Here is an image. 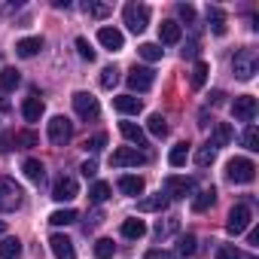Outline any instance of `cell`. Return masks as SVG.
Instances as JSON below:
<instances>
[{"instance_id":"obj_14","label":"cell","mask_w":259,"mask_h":259,"mask_svg":"<svg viewBox=\"0 0 259 259\" xmlns=\"http://www.w3.org/2000/svg\"><path fill=\"white\" fill-rule=\"evenodd\" d=\"M98 43H101L104 49H110V52H119V49L125 46V37H122V31H116V28H101V31H98Z\"/></svg>"},{"instance_id":"obj_18","label":"cell","mask_w":259,"mask_h":259,"mask_svg":"<svg viewBox=\"0 0 259 259\" xmlns=\"http://www.w3.org/2000/svg\"><path fill=\"white\" fill-rule=\"evenodd\" d=\"M113 107L119 110V113H125V116H138L141 113V98H135V95H119V98H113Z\"/></svg>"},{"instance_id":"obj_32","label":"cell","mask_w":259,"mask_h":259,"mask_svg":"<svg viewBox=\"0 0 259 259\" xmlns=\"http://www.w3.org/2000/svg\"><path fill=\"white\" fill-rule=\"evenodd\" d=\"M116 256V244L110 238H98L95 241V259H113Z\"/></svg>"},{"instance_id":"obj_7","label":"cell","mask_w":259,"mask_h":259,"mask_svg":"<svg viewBox=\"0 0 259 259\" xmlns=\"http://www.w3.org/2000/svg\"><path fill=\"white\" fill-rule=\"evenodd\" d=\"M73 110H76V116L85 119V122H95V119L101 116V104H98V98L89 95V92H76V95H73Z\"/></svg>"},{"instance_id":"obj_15","label":"cell","mask_w":259,"mask_h":259,"mask_svg":"<svg viewBox=\"0 0 259 259\" xmlns=\"http://www.w3.org/2000/svg\"><path fill=\"white\" fill-rule=\"evenodd\" d=\"M49 247H52L55 259H76L73 241H70V238H64V235H52V238H49Z\"/></svg>"},{"instance_id":"obj_37","label":"cell","mask_w":259,"mask_h":259,"mask_svg":"<svg viewBox=\"0 0 259 259\" xmlns=\"http://www.w3.org/2000/svg\"><path fill=\"white\" fill-rule=\"evenodd\" d=\"M241 141H244V147H247L250 153H256V150H259V128H256V125H247Z\"/></svg>"},{"instance_id":"obj_17","label":"cell","mask_w":259,"mask_h":259,"mask_svg":"<svg viewBox=\"0 0 259 259\" xmlns=\"http://www.w3.org/2000/svg\"><path fill=\"white\" fill-rule=\"evenodd\" d=\"M232 138H235L232 125H229V122H217V125H213V135H210V144H207V147H213V150H217V147H229V144H232Z\"/></svg>"},{"instance_id":"obj_55","label":"cell","mask_w":259,"mask_h":259,"mask_svg":"<svg viewBox=\"0 0 259 259\" xmlns=\"http://www.w3.org/2000/svg\"><path fill=\"white\" fill-rule=\"evenodd\" d=\"M0 110H10V101H7L4 95H0Z\"/></svg>"},{"instance_id":"obj_34","label":"cell","mask_w":259,"mask_h":259,"mask_svg":"<svg viewBox=\"0 0 259 259\" xmlns=\"http://www.w3.org/2000/svg\"><path fill=\"white\" fill-rule=\"evenodd\" d=\"M85 13L95 16V19H107L113 13V7L110 4H101V0H85Z\"/></svg>"},{"instance_id":"obj_50","label":"cell","mask_w":259,"mask_h":259,"mask_svg":"<svg viewBox=\"0 0 259 259\" xmlns=\"http://www.w3.org/2000/svg\"><path fill=\"white\" fill-rule=\"evenodd\" d=\"M147 259H174V253H168V250H150Z\"/></svg>"},{"instance_id":"obj_1","label":"cell","mask_w":259,"mask_h":259,"mask_svg":"<svg viewBox=\"0 0 259 259\" xmlns=\"http://www.w3.org/2000/svg\"><path fill=\"white\" fill-rule=\"evenodd\" d=\"M232 70H235V76L244 79V82L253 79V73L259 70V55H256V49H250V46L238 49L235 58H232Z\"/></svg>"},{"instance_id":"obj_25","label":"cell","mask_w":259,"mask_h":259,"mask_svg":"<svg viewBox=\"0 0 259 259\" xmlns=\"http://www.w3.org/2000/svg\"><path fill=\"white\" fill-rule=\"evenodd\" d=\"M213 201H217V189H213V186H207L204 192H198V195L192 198V210H195V213H204Z\"/></svg>"},{"instance_id":"obj_23","label":"cell","mask_w":259,"mask_h":259,"mask_svg":"<svg viewBox=\"0 0 259 259\" xmlns=\"http://www.w3.org/2000/svg\"><path fill=\"white\" fill-rule=\"evenodd\" d=\"M207 25H210V31L217 37H223L226 34V13L220 7H207Z\"/></svg>"},{"instance_id":"obj_27","label":"cell","mask_w":259,"mask_h":259,"mask_svg":"<svg viewBox=\"0 0 259 259\" xmlns=\"http://www.w3.org/2000/svg\"><path fill=\"white\" fill-rule=\"evenodd\" d=\"M22 256V241L19 238H4L0 241V259H19Z\"/></svg>"},{"instance_id":"obj_20","label":"cell","mask_w":259,"mask_h":259,"mask_svg":"<svg viewBox=\"0 0 259 259\" xmlns=\"http://www.w3.org/2000/svg\"><path fill=\"white\" fill-rule=\"evenodd\" d=\"M180 37H183V31H180V25L177 22H162L159 25V40L165 43V46H174V43H180Z\"/></svg>"},{"instance_id":"obj_42","label":"cell","mask_w":259,"mask_h":259,"mask_svg":"<svg viewBox=\"0 0 259 259\" xmlns=\"http://www.w3.org/2000/svg\"><path fill=\"white\" fill-rule=\"evenodd\" d=\"M195 244H198V241H195V235H183V238H180V244H177V253H180V256H195V250H198Z\"/></svg>"},{"instance_id":"obj_35","label":"cell","mask_w":259,"mask_h":259,"mask_svg":"<svg viewBox=\"0 0 259 259\" xmlns=\"http://www.w3.org/2000/svg\"><path fill=\"white\" fill-rule=\"evenodd\" d=\"M49 223H52V226H70V223H76V210H73V207L55 210V213L49 217Z\"/></svg>"},{"instance_id":"obj_56","label":"cell","mask_w":259,"mask_h":259,"mask_svg":"<svg viewBox=\"0 0 259 259\" xmlns=\"http://www.w3.org/2000/svg\"><path fill=\"white\" fill-rule=\"evenodd\" d=\"M4 232H7V223H4V220H0V235H4Z\"/></svg>"},{"instance_id":"obj_3","label":"cell","mask_w":259,"mask_h":259,"mask_svg":"<svg viewBox=\"0 0 259 259\" xmlns=\"http://www.w3.org/2000/svg\"><path fill=\"white\" fill-rule=\"evenodd\" d=\"M122 19H125L128 31L144 34L147 25H150V7H144V4H128V7L122 10Z\"/></svg>"},{"instance_id":"obj_8","label":"cell","mask_w":259,"mask_h":259,"mask_svg":"<svg viewBox=\"0 0 259 259\" xmlns=\"http://www.w3.org/2000/svg\"><path fill=\"white\" fill-rule=\"evenodd\" d=\"M250 223H253V210H250L247 204H235V207L229 210L226 229H229V235H241V232H244Z\"/></svg>"},{"instance_id":"obj_11","label":"cell","mask_w":259,"mask_h":259,"mask_svg":"<svg viewBox=\"0 0 259 259\" xmlns=\"http://www.w3.org/2000/svg\"><path fill=\"white\" fill-rule=\"evenodd\" d=\"M153 82H156V70L153 67H132L128 70V85H132L135 92H150L153 89Z\"/></svg>"},{"instance_id":"obj_38","label":"cell","mask_w":259,"mask_h":259,"mask_svg":"<svg viewBox=\"0 0 259 259\" xmlns=\"http://www.w3.org/2000/svg\"><path fill=\"white\" fill-rule=\"evenodd\" d=\"M207 61H198L195 67H192V89H201L204 82H207Z\"/></svg>"},{"instance_id":"obj_19","label":"cell","mask_w":259,"mask_h":259,"mask_svg":"<svg viewBox=\"0 0 259 259\" xmlns=\"http://www.w3.org/2000/svg\"><path fill=\"white\" fill-rule=\"evenodd\" d=\"M116 186H119V192H125V195H141V192H144V177H138V174H122Z\"/></svg>"},{"instance_id":"obj_26","label":"cell","mask_w":259,"mask_h":259,"mask_svg":"<svg viewBox=\"0 0 259 259\" xmlns=\"http://www.w3.org/2000/svg\"><path fill=\"white\" fill-rule=\"evenodd\" d=\"M19 82H22V73L16 67H4V70H0V89H4V92L19 89Z\"/></svg>"},{"instance_id":"obj_21","label":"cell","mask_w":259,"mask_h":259,"mask_svg":"<svg viewBox=\"0 0 259 259\" xmlns=\"http://www.w3.org/2000/svg\"><path fill=\"white\" fill-rule=\"evenodd\" d=\"M40 49H43V37H25L16 43V52L22 58H34V55H40Z\"/></svg>"},{"instance_id":"obj_5","label":"cell","mask_w":259,"mask_h":259,"mask_svg":"<svg viewBox=\"0 0 259 259\" xmlns=\"http://www.w3.org/2000/svg\"><path fill=\"white\" fill-rule=\"evenodd\" d=\"M226 177L232 183H253L256 177V165L250 159H229L226 162Z\"/></svg>"},{"instance_id":"obj_49","label":"cell","mask_w":259,"mask_h":259,"mask_svg":"<svg viewBox=\"0 0 259 259\" xmlns=\"http://www.w3.org/2000/svg\"><path fill=\"white\" fill-rule=\"evenodd\" d=\"M98 223H104V213H101V210H95V213L89 217V223H85V232H89V229H95Z\"/></svg>"},{"instance_id":"obj_10","label":"cell","mask_w":259,"mask_h":259,"mask_svg":"<svg viewBox=\"0 0 259 259\" xmlns=\"http://www.w3.org/2000/svg\"><path fill=\"white\" fill-rule=\"evenodd\" d=\"M76 195H79V183H76V177L61 174V177L55 180V186H52V198H55V201H73Z\"/></svg>"},{"instance_id":"obj_51","label":"cell","mask_w":259,"mask_h":259,"mask_svg":"<svg viewBox=\"0 0 259 259\" xmlns=\"http://www.w3.org/2000/svg\"><path fill=\"white\" fill-rule=\"evenodd\" d=\"M10 144H13V138H10V135H4V138H0V153H7V150H13Z\"/></svg>"},{"instance_id":"obj_52","label":"cell","mask_w":259,"mask_h":259,"mask_svg":"<svg viewBox=\"0 0 259 259\" xmlns=\"http://www.w3.org/2000/svg\"><path fill=\"white\" fill-rule=\"evenodd\" d=\"M223 98H226V95H223L220 89H217V92H210V104H213V107H217V104H223Z\"/></svg>"},{"instance_id":"obj_40","label":"cell","mask_w":259,"mask_h":259,"mask_svg":"<svg viewBox=\"0 0 259 259\" xmlns=\"http://www.w3.org/2000/svg\"><path fill=\"white\" fill-rule=\"evenodd\" d=\"M16 147L19 150H31V147H37V135L34 132H16Z\"/></svg>"},{"instance_id":"obj_47","label":"cell","mask_w":259,"mask_h":259,"mask_svg":"<svg viewBox=\"0 0 259 259\" xmlns=\"http://www.w3.org/2000/svg\"><path fill=\"white\" fill-rule=\"evenodd\" d=\"M177 13H180V19H186V22H192V19H195V10H192L189 4H180V7H177Z\"/></svg>"},{"instance_id":"obj_30","label":"cell","mask_w":259,"mask_h":259,"mask_svg":"<svg viewBox=\"0 0 259 259\" xmlns=\"http://www.w3.org/2000/svg\"><path fill=\"white\" fill-rule=\"evenodd\" d=\"M186 159H189V144H186V141H183V144H177V147H171V153H168V162H171L174 168L186 165Z\"/></svg>"},{"instance_id":"obj_44","label":"cell","mask_w":259,"mask_h":259,"mask_svg":"<svg viewBox=\"0 0 259 259\" xmlns=\"http://www.w3.org/2000/svg\"><path fill=\"white\" fill-rule=\"evenodd\" d=\"M116 82H119V70H116V67H104V70H101V85H104V89H113Z\"/></svg>"},{"instance_id":"obj_41","label":"cell","mask_w":259,"mask_h":259,"mask_svg":"<svg viewBox=\"0 0 259 259\" xmlns=\"http://www.w3.org/2000/svg\"><path fill=\"white\" fill-rule=\"evenodd\" d=\"M213 159H217V150H213V147H201V150L195 153V165H198V168L213 165Z\"/></svg>"},{"instance_id":"obj_31","label":"cell","mask_w":259,"mask_h":259,"mask_svg":"<svg viewBox=\"0 0 259 259\" xmlns=\"http://www.w3.org/2000/svg\"><path fill=\"white\" fill-rule=\"evenodd\" d=\"M110 198V183H104V180H98L92 189H89V201L92 204H104Z\"/></svg>"},{"instance_id":"obj_22","label":"cell","mask_w":259,"mask_h":259,"mask_svg":"<svg viewBox=\"0 0 259 259\" xmlns=\"http://www.w3.org/2000/svg\"><path fill=\"white\" fill-rule=\"evenodd\" d=\"M43 110H46V107H43V101H40L37 95H34V98H25V104H22V116H25L28 122H40V119H43Z\"/></svg>"},{"instance_id":"obj_43","label":"cell","mask_w":259,"mask_h":259,"mask_svg":"<svg viewBox=\"0 0 259 259\" xmlns=\"http://www.w3.org/2000/svg\"><path fill=\"white\" fill-rule=\"evenodd\" d=\"M76 52H79V58L95 61V49H92V43H89L85 37H76Z\"/></svg>"},{"instance_id":"obj_28","label":"cell","mask_w":259,"mask_h":259,"mask_svg":"<svg viewBox=\"0 0 259 259\" xmlns=\"http://www.w3.org/2000/svg\"><path fill=\"white\" fill-rule=\"evenodd\" d=\"M122 235H125V238H144V235H147V223L138 220V217H135V220H125V223H122Z\"/></svg>"},{"instance_id":"obj_13","label":"cell","mask_w":259,"mask_h":259,"mask_svg":"<svg viewBox=\"0 0 259 259\" xmlns=\"http://www.w3.org/2000/svg\"><path fill=\"white\" fill-rule=\"evenodd\" d=\"M168 201H171V198H168L165 192H153V195H144V198L138 201V210H141V213H162V210L168 207Z\"/></svg>"},{"instance_id":"obj_29","label":"cell","mask_w":259,"mask_h":259,"mask_svg":"<svg viewBox=\"0 0 259 259\" xmlns=\"http://www.w3.org/2000/svg\"><path fill=\"white\" fill-rule=\"evenodd\" d=\"M147 128H150L153 138H165V135H168V122H165L162 113H153V116L147 119Z\"/></svg>"},{"instance_id":"obj_16","label":"cell","mask_w":259,"mask_h":259,"mask_svg":"<svg viewBox=\"0 0 259 259\" xmlns=\"http://www.w3.org/2000/svg\"><path fill=\"white\" fill-rule=\"evenodd\" d=\"M119 132H122L125 141L135 144V150H138V147H147V135H144L141 125H135V122H119Z\"/></svg>"},{"instance_id":"obj_9","label":"cell","mask_w":259,"mask_h":259,"mask_svg":"<svg viewBox=\"0 0 259 259\" xmlns=\"http://www.w3.org/2000/svg\"><path fill=\"white\" fill-rule=\"evenodd\" d=\"M256 110H259V104H256L253 95H241V98H235V104H232V116H235L238 122H247V125H253Z\"/></svg>"},{"instance_id":"obj_54","label":"cell","mask_w":259,"mask_h":259,"mask_svg":"<svg viewBox=\"0 0 259 259\" xmlns=\"http://www.w3.org/2000/svg\"><path fill=\"white\" fill-rule=\"evenodd\" d=\"M55 10H70V0H55Z\"/></svg>"},{"instance_id":"obj_12","label":"cell","mask_w":259,"mask_h":259,"mask_svg":"<svg viewBox=\"0 0 259 259\" xmlns=\"http://www.w3.org/2000/svg\"><path fill=\"white\" fill-rule=\"evenodd\" d=\"M195 192V180L192 177H168L165 180V195L168 198H186Z\"/></svg>"},{"instance_id":"obj_46","label":"cell","mask_w":259,"mask_h":259,"mask_svg":"<svg viewBox=\"0 0 259 259\" xmlns=\"http://www.w3.org/2000/svg\"><path fill=\"white\" fill-rule=\"evenodd\" d=\"M79 171H82V177H95V174H98V162H95V159H89V162H82V165H79Z\"/></svg>"},{"instance_id":"obj_33","label":"cell","mask_w":259,"mask_h":259,"mask_svg":"<svg viewBox=\"0 0 259 259\" xmlns=\"http://www.w3.org/2000/svg\"><path fill=\"white\" fill-rule=\"evenodd\" d=\"M217 259H256V256L241 253L235 244H220V247H217Z\"/></svg>"},{"instance_id":"obj_36","label":"cell","mask_w":259,"mask_h":259,"mask_svg":"<svg viewBox=\"0 0 259 259\" xmlns=\"http://www.w3.org/2000/svg\"><path fill=\"white\" fill-rule=\"evenodd\" d=\"M138 55L147 58V61H159V58H162V46H159V43H141V46H138Z\"/></svg>"},{"instance_id":"obj_53","label":"cell","mask_w":259,"mask_h":259,"mask_svg":"<svg viewBox=\"0 0 259 259\" xmlns=\"http://www.w3.org/2000/svg\"><path fill=\"white\" fill-rule=\"evenodd\" d=\"M247 244H259V232H256V229H250V235H247Z\"/></svg>"},{"instance_id":"obj_45","label":"cell","mask_w":259,"mask_h":259,"mask_svg":"<svg viewBox=\"0 0 259 259\" xmlns=\"http://www.w3.org/2000/svg\"><path fill=\"white\" fill-rule=\"evenodd\" d=\"M177 226H180V223H177V217H174V220H165V223L159 220V226H156V238H168Z\"/></svg>"},{"instance_id":"obj_4","label":"cell","mask_w":259,"mask_h":259,"mask_svg":"<svg viewBox=\"0 0 259 259\" xmlns=\"http://www.w3.org/2000/svg\"><path fill=\"white\" fill-rule=\"evenodd\" d=\"M110 165L113 168H138V165H147V153H141L135 147H119L110 153Z\"/></svg>"},{"instance_id":"obj_2","label":"cell","mask_w":259,"mask_h":259,"mask_svg":"<svg viewBox=\"0 0 259 259\" xmlns=\"http://www.w3.org/2000/svg\"><path fill=\"white\" fill-rule=\"evenodd\" d=\"M22 186L13 177H0V213H13L22 207Z\"/></svg>"},{"instance_id":"obj_24","label":"cell","mask_w":259,"mask_h":259,"mask_svg":"<svg viewBox=\"0 0 259 259\" xmlns=\"http://www.w3.org/2000/svg\"><path fill=\"white\" fill-rule=\"evenodd\" d=\"M22 171H25V177H28L31 183H43V180H46V168H43V162H37V159H28V162L22 165Z\"/></svg>"},{"instance_id":"obj_48","label":"cell","mask_w":259,"mask_h":259,"mask_svg":"<svg viewBox=\"0 0 259 259\" xmlns=\"http://www.w3.org/2000/svg\"><path fill=\"white\" fill-rule=\"evenodd\" d=\"M195 55H198V40H189L183 49V58H195Z\"/></svg>"},{"instance_id":"obj_6","label":"cell","mask_w":259,"mask_h":259,"mask_svg":"<svg viewBox=\"0 0 259 259\" xmlns=\"http://www.w3.org/2000/svg\"><path fill=\"white\" fill-rule=\"evenodd\" d=\"M70 138H73V122L67 116H52L49 119V141L55 147H67Z\"/></svg>"},{"instance_id":"obj_39","label":"cell","mask_w":259,"mask_h":259,"mask_svg":"<svg viewBox=\"0 0 259 259\" xmlns=\"http://www.w3.org/2000/svg\"><path fill=\"white\" fill-rule=\"evenodd\" d=\"M104 147H107V135H92V138H85V144H82V150H85V153H92V156H95V153H101Z\"/></svg>"}]
</instances>
